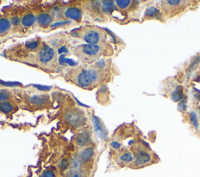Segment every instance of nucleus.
<instances>
[{"label": "nucleus", "instance_id": "1", "mask_svg": "<svg viewBox=\"0 0 200 177\" xmlns=\"http://www.w3.org/2000/svg\"><path fill=\"white\" fill-rule=\"evenodd\" d=\"M74 53L81 63H91L99 58L101 55V48L99 45L81 44L74 49Z\"/></svg>", "mask_w": 200, "mask_h": 177}, {"label": "nucleus", "instance_id": "2", "mask_svg": "<svg viewBox=\"0 0 200 177\" xmlns=\"http://www.w3.org/2000/svg\"><path fill=\"white\" fill-rule=\"evenodd\" d=\"M81 40L88 44L98 45L105 38L103 30L96 27H85L79 32L78 35Z\"/></svg>", "mask_w": 200, "mask_h": 177}, {"label": "nucleus", "instance_id": "3", "mask_svg": "<svg viewBox=\"0 0 200 177\" xmlns=\"http://www.w3.org/2000/svg\"><path fill=\"white\" fill-rule=\"evenodd\" d=\"M56 53L54 49L50 46L44 45L40 48L37 52V62L41 67H51L56 62Z\"/></svg>", "mask_w": 200, "mask_h": 177}, {"label": "nucleus", "instance_id": "4", "mask_svg": "<svg viewBox=\"0 0 200 177\" xmlns=\"http://www.w3.org/2000/svg\"><path fill=\"white\" fill-rule=\"evenodd\" d=\"M72 75V81L79 87L82 88H88L92 85L88 67H81L78 70H75Z\"/></svg>", "mask_w": 200, "mask_h": 177}, {"label": "nucleus", "instance_id": "5", "mask_svg": "<svg viewBox=\"0 0 200 177\" xmlns=\"http://www.w3.org/2000/svg\"><path fill=\"white\" fill-rule=\"evenodd\" d=\"M64 16L65 19L80 21L82 18V11L77 7H69L64 10Z\"/></svg>", "mask_w": 200, "mask_h": 177}, {"label": "nucleus", "instance_id": "6", "mask_svg": "<svg viewBox=\"0 0 200 177\" xmlns=\"http://www.w3.org/2000/svg\"><path fill=\"white\" fill-rule=\"evenodd\" d=\"M66 120L69 124L74 127H80L84 123V117L76 112L67 113L66 115Z\"/></svg>", "mask_w": 200, "mask_h": 177}, {"label": "nucleus", "instance_id": "7", "mask_svg": "<svg viewBox=\"0 0 200 177\" xmlns=\"http://www.w3.org/2000/svg\"><path fill=\"white\" fill-rule=\"evenodd\" d=\"M37 24L41 27H49L50 24H53V21H54V17L52 14L46 12H42V13H39L37 16Z\"/></svg>", "mask_w": 200, "mask_h": 177}, {"label": "nucleus", "instance_id": "8", "mask_svg": "<svg viewBox=\"0 0 200 177\" xmlns=\"http://www.w3.org/2000/svg\"><path fill=\"white\" fill-rule=\"evenodd\" d=\"M151 160V155L144 150H138L136 154L135 165H141L149 162Z\"/></svg>", "mask_w": 200, "mask_h": 177}, {"label": "nucleus", "instance_id": "9", "mask_svg": "<svg viewBox=\"0 0 200 177\" xmlns=\"http://www.w3.org/2000/svg\"><path fill=\"white\" fill-rule=\"evenodd\" d=\"M37 20V16L32 13H26L25 14L23 15V16L21 19V24L22 27L28 28L31 26L34 25Z\"/></svg>", "mask_w": 200, "mask_h": 177}, {"label": "nucleus", "instance_id": "10", "mask_svg": "<svg viewBox=\"0 0 200 177\" xmlns=\"http://www.w3.org/2000/svg\"><path fill=\"white\" fill-rule=\"evenodd\" d=\"M91 141H92V138H91V134L88 131H84L79 133L76 138L77 144L80 147L88 145L91 143Z\"/></svg>", "mask_w": 200, "mask_h": 177}, {"label": "nucleus", "instance_id": "11", "mask_svg": "<svg viewBox=\"0 0 200 177\" xmlns=\"http://www.w3.org/2000/svg\"><path fill=\"white\" fill-rule=\"evenodd\" d=\"M95 154V150L92 147H86L85 148L83 149L79 155V158L81 161V162H88L92 159Z\"/></svg>", "mask_w": 200, "mask_h": 177}, {"label": "nucleus", "instance_id": "12", "mask_svg": "<svg viewBox=\"0 0 200 177\" xmlns=\"http://www.w3.org/2000/svg\"><path fill=\"white\" fill-rule=\"evenodd\" d=\"M12 27L10 20L6 17H0V35L8 33Z\"/></svg>", "mask_w": 200, "mask_h": 177}, {"label": "nucleus", "instance_id": "13", "mask_svg": "<svg viewBox=\"0 0 200 177\" xmlns=\"http://www.w3.org/2000/svg\"><path fill=\"white\" fill-rule=\"evenodd\" d=\"M30 102L35 105H44L47 104L48 97L45 95H35L30 98Z\"/></svg>", "mask_w": 200, "mask_h": 177}, {"label": "nucleus", "instance_id": "14", "mask_svg": "<svg viewBox=\"0 0 200 177\" xmlns=\"http://www.w3.org/2000/svg\"><path fill=\"white\" fill-rule=\"evenodd\" d=\"M102 12L106 13H111L115 10V4L113 1H102L101 2Z\"/></svg>", "mask_w": 200, "mask_h": 177}, {"label": "nucleus", "instance_id": "15", "mask_svg": "<svg viewBox=\"0 0 200 177\" xmlns=\"http://www.w3.org/2000/svg\"><path fill=\"white\" fill-rule=\"evenodd\" d=\"M183 97H184V95H183L182 87H181V86H178V87L175 88V90L172 92V100H173L174 101H180L183 99Z\"/></svg>", "mask_w": 200, "mask_h": 177}, {"label": "nucleus", "instance_id": "16", "mask_svg": "<svg viewBox=\"0 0 200 177\" xmlns=\"http://www.w3.org/2000/svg\"><path fill=\"white\" fill-rule=\"evenodd\" d=\"M13 110V105L9 101L0 102V111L5 114L10 113Z\"/></svg>", "mask_w": 200, "mask_h": 177}, {"label": "nucleus", "instance_id": "17", "mask_svg": "<svg viewBox=\"0 0 200 177\" xmlns=\"http://www.w3.org/2000/svg\"><path fill=\"white\" fill-rule=\"evenodd\" d=\"M160 14V10L157 8L154 7H150L149 8H147V10H145V15L149 17H155V16H158Z\"/></svg>", "mask_w": 200, "mask_h": 177}, {"label": "nucleus", "instance_id": "18", "mask_svg": "<svg viewBox=\"0 0 200 177\" xmlns=\"http://www.w3.org/2000/svg\"><path fill=\"white\" fill-rule=\"evenodd\" d=\"M120 160H121V161H123V162L125 163L131 162L134 160V156L131 152H124V153H123L122 155L120 156Z\"/></svg>", "mask_w": 200, "mask_h": 177}, {"label": "nucleus", "instance_id": "19", "mask_svg": "<svg viewBox=\"0 0 200 177\" xmlns=\"http://www.w3.org/2000/svg\"><path fill=\"white\" fill-rule=\"evenodd\" d=\"M11 97V94L6 90H0V102L7 101Z\"/></svg>", "mask_w": 200, "mask_h": 177}, {"label": "nucleus", "instance_id": "20", "mask_svg": "<svg viewBox=\"0 0 200 177\" xmlns=\"http://www.w3.org/2000/svg\"><path fill=\"white\" fill-rule=\"evenodd\" d=\"M116 5L118 7H119L120 9H121V10H124V9H127V7L130 6L131 4V1H129V0H118V1H116Z\"/></svg>", "mask_w": 200, "mask_h": 177}, {"label": "nucleus", "instance_id": "21", "mask_svg": "<svg viewBox=\"0 0 200 177\" xmlns=\"http://www.w3.org/2000/svg\"><path fill=\"white\" fill-rule=\"evenodd\" d=\"M69 165H70V162L67 158H63L60 161L59 164H58V167L61 171H64L66 169H68Z\"/></svg>", "mask_w": 200, "mask_h": 177}, {"label": "nucleus", "instance_id": "22", "mask_svg": "<svg viewBox=\"0 0 200 177\" xmlns=\"http://www.w3.org/2000/svg\"><path fill=\"white\" fill-rule=\"evenodd\" d=\"M66 177H82V174L79 169H71L67 172Z\"/></svg>", "mask_w": 200, "mask_h": 177}, {"label": "nucleus", "instance_id": "23", "mask_svg": "<svg viewBox=\"0 0 200 177\" xmlns=\"http://www.w3.org/2000/svg\"><path fill=\"white\" fill-rule=\"evenodd\" d=\"M190 121L192 123V125L195 127V128L196 130H198V119H197L196 114L195 112H190Z\"/></svg>", "mask_w": 200, "mask_h": 177}, {"label": "nucleus", "instance_id": "24", "mask_svg": "<svg viewBox=\"0 0 200 177\" xmlns=\"http://www.w3.org/2000/svg\"><path fill=\"white\" fill-rule=\"evenodd\" d=\"M81 161L80 160L79 157H74L71 161V166L73 169H79L81 165Z\"/></svg>", "mask_w": 200, "mask_h": 177}, {"label": "nucleus", "instance_id": "25", "mask_svg": "<svg viewBox=\"0 0 200 177\" xmlns=\"http://www.w3.org/2000/svg\"><path fill=\"white\" fill-rule=\"evenodd\" d=\"M40 177H56V175H55V172L53 170L47 169V170H45L41 173Z\"/></svg>", "mask_w": 200, "mask_h": 177}, {"label": "nucleus", "instance_id": "26", "mask_svg": "<svg viewBox=\"0 0 200 177\" xmlns=\"http://www.w3.org/2000/svg\"><path fill=\"white\" fill-rule=\"evenodd\" d=\"M186 109H187V105H186V101L185 100H181L180 101V103L178 104V109L179 110L185 111Z\"/></svg>", "mask_w": 200, "mask_h": 177}, {"label": "nucleus", "instance_id": "27", "mask_svg": "<svg viewBox=\"0 0 200 177\" xmlns=\"http://www.w3.org/2000/svg\"><path fill=\"white\" fill-rule=\"evenodd\" d=\"M10 22H11V24L12 25H19V24H21V19H20L18 16H14V17H13L11 19V21H10Z\"/></svg>", "mask_w": 200, "mask_h": 177}, {"label": "nucleus", "instance_id": "28", "mask_svg": "<svg viewBox=\"0 0 200 177\" xmlns=\"http://www.w3.org/2000/svg\"><path fill=\"white\" fill-rule=\"evenodd\" d=\"M167 3L169 4V5L170 6H177L178 5L179 3H181V1H179V0H176V1H172V0H169V1H167Z\"/></svg>", "mask_w": 200, "mask_h": 177}, {"label": "nucleus", "instance_id": "29", "mask_svg": "<svg viewBox=\"0 0 200 177\" xmlns=\"http://www.w3.org/2000/svg\"><path fill=\"white\" fill-rule=\"evenodd\" d=\"M111 146L115 149H119L121 147V144L117 141H113V142L111 143Z\"/></svg>", "mask_w": 200, "mask_h": 177}]
</instances>
